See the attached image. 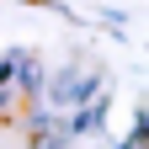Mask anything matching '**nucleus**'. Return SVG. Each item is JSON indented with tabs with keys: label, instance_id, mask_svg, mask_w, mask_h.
Returning <instances> with one entry per match:
<instances>
[{
	"label": "nucleus",
	"instance_id": "f257e3e1",
	"mask_svg": "<svg viewBox=\"0 0 149 149\" xmlns=\"http://www.w3.org/2000/svg\"><path fill=\"white\" fill-rule=\"evenodd\" d=\"M101 74L96 69H80V64H64V69H53V74H43V96L37 101H48L53 112H69V107H80V101H91V96H101Z\"/></svg>",
	"mask_w": 149,
	"mask_h": 149
},
{
	"label": "nucleus",
	"instance_id": "f03ea898",
	"mask_svg": "<svg viewBox=\"0 0 149 149\" xmlns=\"http://www.w3.org/2000/svg\"><path fill=\"white\" fill-rule=\"evenodd\" d=\"M0 69H6L16 101H37V96H43V74H48V69H43L37 53H27V48H6V53H0Z\"/></svg>",
	"mask_w": 149,
	"mask_h": 149
},
{
	"label": "nucleus",
	"instance_id": "7ed1b4c3",
	"mask_svg": "<svg viewBox=\"0 0 149 149\" xmlns=\"http://www.w3.org/2000/svg\"><path fill=\"white\" fill-rule=\"evenodd\" d=\"M112 149H149V128H144V117L133 123V133H128L123 144H112Z\"/></svg>",
	"mask_w": 149,
	"mask_h": 149
}]
</instances>
